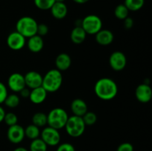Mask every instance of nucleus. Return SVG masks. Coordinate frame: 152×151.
Masks as SVG:
<instances>
[{"instance_id": "1", "label": "nucleus", "mask_w": 152, "mask_h": 151, "mask_svg": "<svg viewBox=\"0 0 152 151\" xmlns=\"http://www.w3.org/2000/svg\"><path fill=\"white\" fill-rule=\"evenodd\" d=\"M94 92L99 99L110 101L114 99L118 93V87L115 81L110 78H102L96 81Z\"/></svg>"}, {"instance_id": "2", "label": "nucleus", "mask_w": 152, "mask_h": 151, "mask_svg": "<svg viewBox=\"0 0 152 151\" xmlns=\"http://www.w3.org/2000/svg\"><path fill=\"white\" fill-rule=\"evenodd\" d=\"M63 81L62 72L57 69L50 70L43 76L42 87L48 93H54L61 87Z\"/></svg>"}, {"instance_id": "3", "label": "nucleus", "mask_w": 152, "mask_h": 151, "mask_svg": "<svg viewBox=\"0 0 152 151\" xmlns=\"http://www.w3.org/2000/svg\"><path fill=\"white\" fill-rule=\"evenodd\" d=\"M66 111L61 107H56L52 109L47 115V124L56 130L65 127L68 118Z\"/></svg>"}, {"instance_id": "4", "label": "nucleus", "mask_w": 152, "mask_h": 151, "mask_svg": "<svg viewBox=\"0 0 152 151\" xmlns=\"http://www.w3.org/2000/svg\"><path fill=\"white\" fill-rule=\"evenodd\" d=\"M38 23L31 16H23L17 21L16 25V31L25 38H30L37 35Z\"/></svg>"}, {"instance_id": "5", "label": "nucleus", "mask_w": 152, "mask_h": 151, "mask_svg": "<svg viewBox=\"0 0 152 151\" xmlns=\"http://www.w3.org/2000/svg\"><path fill=\"white\" fill-rule=\"evenodd\" d=\"M86 127V125L83 121V118L74 115L68 117V121L65 125L67 133L73 138L81 136L84 133Z\"/></svg>"}, {"instance_id": "6", "label": "nucleus", "mask_w": 152, "mask_h": 151, "mask_svg": "<svg viewBox=\"0 0 152 151\" xmlns=\"http://www.w3.org/2000/svg\"><path fill=\"white\" fill-rule=\"evenodd\" d=\"M81 27L87 34L95 35L102 29V22L96 15H88L81 21Z\"/></svg>"}, {"instance_id": "7", "label": "nucleus", "mask_w": 152, "mask_h": 151, "mask_svg": "<svg viewBox=\"0 0 152 151\" xmlns=\"http://www.w3.org/2000/svg\"><path fill=\"white\" fill-rule=\"evenodd\" d=\"M41 139L48 146H56L59 144L61 136L59 130L51 127H46L40 133Z\"/></svg>"}, {"instance_id": "8", "label": "nucleus", "mask_w": 152, "mask_h": 151, "mask_svg": "<svg viewBox=\"0 0 152 151\" xmlns=\"http://www.w3.org/2000/svg\"><path fill=\"white\" fill-rule=\"evenodd\" d=\"M127 64L126 56L123 52L114 51L109 57V65L115 71H121L126 68Z\"/></svg>"}, {"instance_id": "9", "label": "nucleus", "mask_w": 152, "mask_h": 151, "mask_svg": "<svg viewBox=\"0 0 152 151\" xmlns=\"http://www.w3.org/2000/svg\"><path fill=\"white\" fill-rule=\"evenodd\" d=\"M25 37L17 31L10 33L7 38V44L13 50H19L23 48L26 43Z\"/></svg>"}, {"instance_id": "10", "label": "nucleus", "mask_w": 152, "mask_h": 151, "mask_svg": "<svg viewBox=\"0 0 152 151\" xmlns=\"http://www.w3.org/2000/svg\"><path fill=\"white\" fill-rule=\"evenodd\" d=\"M8 140L13 144H19L23 141L25 136V129L19 124L10 126L7 132Z\"/></svg>"}, {"instance_id": "11", "label": "nucleus", "mask_w": 152, "mask_h": 151, "mask_svg": "<svg viewBox=\"0 0 152 151\" xmlns=\"http://www.w3.org/2000/svg\"><path fill=\"white\" fill-rule=\"evenodd\" d=\"M7 85L12 91L19 93L26 87L24 76L19 73H14L9 76L7 80Z\"/></svg>"}, {"instance_id": "12", "label": "nucleus", "mask_w": 152, "mask_h": 151, "mask_svg": "<svg viewBox=\"0 0 152 151\" xmlns=\"http://www.w3.org/2000/svg\"><path fill=\"white\" fill-rule=\"evenodd\" d=\"M135 96L141 103H148L152 99V89L148 84H140L135 90Z\"/></svg>"}, {"instance_id": "13", "label": "nucleus", "mask_w": 152, "mask_h": 151, "mask_svg": "<svg viewBox=\"0 0 152 151\" xmlns=\"http://www.w3.org/2000/svg\"><path fill=\"white\" fill-rule=\"evenodd\" d=\"M24 78H25L26 87L31 90L41 87L42 84L43 76L37 71H29L24 76Z\"/></svg>"}, {"instance_id": "14", "label": "nucleus", "mask_w": 152, "mask_h": 151, "mask_svg": "<svg viewBox=\"0 0 152 151\" xmlns=\"http://www.w3.org/2000/svg\"><path fill=\"white\" fill-rule=\"evenodd\" d=\"M114 34L111 30L107 29H101L95 34V39L99 44L102 46L109 45L114 41Z\"/></svg>"}, {"instance_id": "15", "label": "nucleus", "mask_w": 152, "mask_h": 151, "mask_svg": "<svg viewBox=\"0 0 152 151\" xmlns=\"http://www.w3.org/2000/svg\"><path fill=\"white\" fill-rule=\"evenodd\" d=\"M48 92L41 86L31 90L29 99L32 103L35 105H39L45 101Z\"/></svg>"}, {"instance_id": "16", "label": "nucleus", "mask_w": 152, "mask_h": 151, "mask_svg": "<svg viewBox=\"0 0 152 151\" xmlns=\"http://www.w3.org/2000/svg\"><path fill=\"white\" fill-rule=\"evenodd\" d=\"M71 109L74 115L82 117L88 112V105L83 99H75L71 102Z\"/></svg>"}, {"instance_id": "17", "label": "nucleus", "mask_w": 152, "mask_h": 151, "mask_svg": "<svg viewBox=\"0 0 152 151\" xmlns=\"http://www.w3.org/2000/svg\"><path fill=\"white\" fill-rule=\"evenodd\" d=\"M56 69L59 71H65L69 69L71 65V58L68 54L62 53L58 55L55 60Z\"/></svg>"}, {"instance_id": "18", "label": "nucleus", "mask_w": 152, "mask_h": 151, "mask_svg": "<svg viewBox=\"0 0 152 151\" xmlns=\"http://www.w3.org/2000/svg\"><path fill=\"white\" fill-rule=\"evenodd\" d=\"M44 47V41L42 37L39 35H34L28 38V47L32 53H39Z\"/></svg>"}, {"instance_id": "19", "label": "nucleus", "mask_w": 152, "mask_h": 151, "mask_svg": "<svg viewBox=\"0 0 152 151\" xmlns=\"http://www.w3.org/2000/svg\"><path fill=\"white\" fill-rule=\"evenodd\" d=\"M50 10L52 16L56 19H64L68 14V7L64 2L55 1Z\"/></svg>"}, {"instance_id": "20", "label": "nucleus", "mask_w": 152, "mask_h": 151, "mask_svg": "<svg viewBox=\"0 0 152 151\" xmlns=\"http://www.w3.org/2000/svg\"><path fill=\"white\" fill-rule=\"evenodd\" d=\"M87 33L81 26H76L71 33V39L74 44H81L86 40Z\"/></svg>"}, {"instance_id": "21", "label": "nucleus", "mask_w": 152, "mask_h": 151, "mask_svg": "<svg viewBox=\"0 0 152 151\" xmlns=\"http://www.w3.org/2000/svg\"><path fill=\"white\" fill-rule=\"evenodd\" d=\"M40 133H41V131L39 130V127L33 124L28 125L25 129V136L31 140L39 138Z\"/></svg>"}, {"instance_id": "22", "label": "nucleus", "mask_w": 152, "mask_h": 151, "mask_svg": "<svg viewBox=\"0 0 152 151\" xmlns=\"http://www.w3.org/2000/svg\"><path fill=\"white\" fill-rule=\"evenodd\" d=\"M32 124L38 127H42L47 124V115L44 113L38 112L32 117Z\"/></svg>"}, {"instance_id": "23", "label": "nucleus", "mask_w": 152, "mask_h": 151, "mask_svg": "<svg viewBox=\"0 0 152 151\" xmlns=\"http://www.w3.org/2000/svg\"><path fill=\"white\" fill-rule=\"evenodd\" d=\"M48 145L41 138L34 139L30 144V151H47Z\"/></svg>"}, {"instance_id": "24", "label": "nucleus", "mask_w": 152, "mask_h": 151, "mask_svg": "<svg viewBox=\"0 0 152 151\" xmlns=\"http://www.w3.org/2000/svg\"><path fill=\"white\" fill-rule=\"evenodd\" d=\"M145 0H125L124 4L129 11H137L144 5Z\"/></svg>"}, {"instance_id": "25", "label": "nucleus", "mask_w": 152, "mask_h": 151, "mask_svg": "<svg viewBox=\"0 0 152 151\" xmlns=\"http://www.w3.org/2000/svg\"><path fill=\"white\" fill-rule=\"evenodd\" d=\"M129 10L124 4H120L117 5L114 9V16L116 18L120 20H124L129 16Z\"/></svg>"}, {"instance_id": "26", "label": "nucleus", "mask_w": 152, "mask_h": 151, "mask_svg": "<svg viewBox=\"0 0 152 151\" xmlns=\"http://www.w3.org/2000/svg\"><path fill=\"white\" fill-rule=\"evenodd\" d=\"M4 103L7 107L10 108H15L20 103V99L16 94L7 95Z\"/></svg>"}, {"instance_id": "27", "label": "nucleus", "mask_w": 152, "mask_h": 151, "mask_svg": "<svg viewBox=\"0 0 152 151\" xmlns=\"http://www.w3.org/2000/svg\"><path fill=\"white\" fill-rule=\"evenodd\" d=\"M34 1L36 7L42 10H50L55 3V0H34Z\"/></svg>"}, {"instance_id": "28", "label": "nucleus", "mask_w": 152, "mask_h": 151, "mask_svg": "<svg viewBox=\"0 0 152 151\" xmlns=\"http://www.w3.org/2000/svg\"><path fill=\"white\" fill-rule=\"evenodd\" d=\"M82 118L86 126L93 125L97 121V116L96 114L93 112H89V111H88L85 115H83Z\"/></svg>"}, {"instance_id": "29", "label": "nucleus", "mask_w": 152, "mask_h": 151, "mask_svg": "<svg viewBox=\"0 0 152 151\" xmlns=\"http://www.w3.org/2000/svg\"><path fill=\"white\" fill-rule=\"evenodd\" d=\"M4 121L9 127L15 125L18 122V117L13 113H5V115H4Z\"/></svg>"}, {"instance_id": "30", "label": "nucleus", "mask_w": 152, "mask_h": 151, "mask_svg": "<svg viewBox=\"0 0 152 151\" xmlns=\"http://www.w3.org/2000/svg\"><path fill=\"white\" fill-rule=\"evenodd\" d=\"M48 33V25H46L45 24H38L37 30V35L42 37L44 36L47 35Z\"/></svg>"}, {"instance_id": "31", "label": "nucleus", "mask_w": 152, "mask_h": 151, "mask_svg": "<svg viewBox=\"0 0 152 151\" xmlns=\"http://www.w3.org/2000/svg\"><path fill=\"white\" fill-rule=\"evenodd\" d=\"M7 89L6 86L0 81V105L4 103L6 97L7 96Z\"/></svg>"}, {"instance_id": "32", "label": "nucleus", "mask_w": 152, "mask_h": 151, "mask_svg": "<svg viewBox=\"0 0 152 151\" xmlns=\"http://www.w3.org/2000/svg\"><path fill=\"white\" fill-rule=\"evenodd\" d=\"M56 151H75V148L71 144L63 143L58 146Z\"/></svg>"}, {"instance_id": "33", "label": "nucleus", "mask_w": 152, "mask_h": 151, "mask_svg": "<svg viewBox=\"0 0 152 151\" xmlns=\"http://www.w3.org/2000/svg\"><path fill=\"white\" fill-rule=\"evenodd\" d=\"M117 151H134V147L131 143L124 142L119 145Z\"/></svg>"}, {"instance_id": "34", "label": "nucleus", "mask_w": 152, "mask_h": 151, "mask_svg": "<svg viewBox=\"0 0 152 151\" xmlns=\"http://www.w3.org/2000/svg\"><path fill=\"white\" fill-rule=\"evenodd\" d=\"M134 20L132 18L128 16L127 18L124 19V27L126 30L132 29V27L134 26Z\"/></svg>"}, {"instance_id": "35", "label": "nucleus", "mask_w": 152, "mask_h": 151, "mask_svg": "<svg viewBox=\"0 0 152 151\" xmlns=\"http://www.w3.org/2000/svg\"><path fill=\"white\" fill-rule=\"evenodd\" d=\"M30 93H31V90H29V88H27V87H25V88H23L20 92H19L20 96H22V98H25V99L29 98Z\"/></svg>"}, {"instance_id": "36", "label": "nucleus", "mask_w": 152, "mask_h": 151, "mask_svg": "<svg viewBox=\"0 0 152 151\" xmlns=\"http://www.w3.org/2000/svg\"><path fill=\"white\" fill-rule=\"evenodd\" d=\"M5 111H4V108L0 106V123L4 121V115H5Z\"/></svg>"}, {"instance_id": "37", "label": "nucleus", "mask_w": 152, "mask_h": 151, "mask_svg": "<svg viewBox=\"0 0 152 151\" xmlns=\"http://www.w3.org/2000/svg\"><path fill=\"white\" fill-rule=\"evenodd\" d=\"M73 1H74V2L77 3V4H85V3L88 2V1L89 0H73Z\"/></svg>"}, {"instance_id": "38", "label": "nucleus", "mask_w": 152, "mask_h": 151, "mask_svg": "<svg viewBox=\"0 0 152 151\" xmlns=\"http://www.w3.org/2000/svg\"><path fill=\"white\" fill-rule=\"evenodd\" d=\"M13 151H28L26 148L22 147H19L16 148V149L13 150Z\"/></svg>"}, {"instance_id": "39", "label": "nucleus", "mask_w": 152, "mask_h": 151, "mask_svg": "<svg viewBox=\"0 0 152 151\" xmlns=\"http://www.w3.org/2000/svg\"><path fill=\"white\" fill-rule=\"evenodd\" d=\"M65 0H55V1H57V2H64Z\"/></svg>"}]
</instances>
